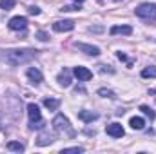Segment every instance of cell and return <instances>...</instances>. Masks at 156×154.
Instances as JSON below:
<instances>
[{
    "mask_svg": "<svg viewBox=\"0 0 156 154\" xmlns=\"http://www.w3.org/2000/svg\"><path fill=\"white\" fill-rule=\"evenodd\" d=\"M37 56H38L37 49H7V51H2V54H0V58L7 65H13V67L29 64Z\"/></svg>",
    "mask_w": 156,
    "mask_h": 154,
    "instance_id": "1",
    "label": "cell"
},
{
    "mask_svg": "<svg viewBox=\"0 0 156 154\" xmlns=\"http://www.w3.org/2000/svg\"><path fill=\"white\" fill-rule=\"evenodd\" d=\"M53 127H55V131H56L58 134L67 136V138H73V136L76 134V132H75V129L71 127L69 120H67L64 114H56L55 118H53Z\"/></svg>",
    "mask_w": 156,
    "mask_h": 154,
    "instance_id": "2",
    "label": "cell"
},
{
    "mask_svg": "<svg viewBox=\"0 0 156 154\" xmlns=\"http://www.w3.org/2000/svg\"><path fill=\"white\" fill-rule=\"evenodd\" d=\"M27 116H29V129L31 131H40L44 129L45 121L42 120V114H40V109L37 103H29L27 105Z\"/></svg>",
    "mask_w": 156,
    "mask_h": 154,
    "instance_id": "3",
    "label": "cell"
},
{
    "mask_svg": "<svg viewBox=\"0 0 156 154\" xmlns=\"http://www.w3.org/2000/svg\"><path fill=\"white\" fill-rule=\"evenodd\" d=\"M136 16L142 18V20H154L156 18V4H140L136 9H134Z\"/></svg>",
    "mask_w": 156,
    "mask_h": 154,
    "instance_id": "4",
    "label": "cell"
},
{
    "mask_svg": "<svg viewBox=\"0 0 156 154\" xmlns=\"http://www.w3.org/2000/svg\"><path fill=\"white\" fill-rule=\"evenodd\" d=\"M75 47L78 51L85 53L87 56H98L100 54V49L96 45H91V44H83V42H75Z\"/></svg>",
    "mask_w": 156,
    "mask_h": 154,
    "instance_id": "5",
    "label": "cell"
},
{
    "mask_svg": "<svg viewBox=\"0 0 156 154\" xmlns=\"http://www.w3.org/2000/svg\"><path fill=\"white\" fill-rule=\"evenodd\" d=\"M7 26L11 31H24L27 27V18L26 16H13Z\"/></svg>",
    "mask_w": 156,
    "mask_h": 154,
    "instance_id": "6",
    "label": "cell"
},
{
    "mask_svg": "<svg viewBox=\"0 0 156 154\" xmlns=\"http://www.w3.org/2000/svg\"><path fill=\"white\" fill-rule=\"evenodd\" d=\"M53 29L56 33H67V31H73L75 29V22L73 20H56L53 24Z\"/></svg>",
    "mask_w": 156,
    "mask_h": 154,
    "instance_id": "7",
    "label": "cell"
},
{
    "mask_svg": "<svg viewBox=\"0 0 156 154\" xmlns=\"http://www.w3.org/2000/svg\"><path fill=\"white\" fill-rule=\"evenodd\" d=\"M73 75L78 78V82H89L93 78V73L87 69V67H82V65H76L73 69Z\"/></svg>",
    "mask_w": 156,
    "mask_h": 154,
    "instance_id": "8",
    "label": "cell"
},
{
    "mask_svg": "<svg viewBox=\"0 0 156 154\" xmlns=\"http://www.w3.org/2000/svg\"><path fill=\"white\" fill-rule=\"evenodd\" d=\"M105 132H107L109 136H113V138H122V136L125 134V131H123V127H122L120 123H109V125L105 127Z\"/></svg>",
    "mask_w": 156,
    "mask_h": 154,
    "instance_id": "9",
    "label": "cell"
},
{
    "mask_svg": "<svg viewBox=\"0 0 156 154\" xmlns=\"http://www.w3.org/2000/svg\"><path fill=\"white\" fill-rule=\"evenodd\" d=\"M27 78H29V82L33 83V85H40L42 82H44V76H42V73H40L37 67H29L27 69Z\"/></svg>",
    "mask_w": 156,
    "mask_h": 154,
    "instance_id": "10",
    "label": "cell"
},
{
    "mask_svg": "<svg viewBox=\"0 0 156 154\" xmlns=\"http://www.w3.org/2000/svg\"><path fill=\"white\" fill-rule=\"evenodd\" d=\"M53 142H55V136H53L51 132L44 131V132L38 136V140H37V145H38V147H45V145H51Z\"/></svg>",
    "mask_w": 156,
    "mask_h": 154,
    "instance_id": "11",
    "label": "cell"
},
{
    "mask_svg": "<svg viewBox=\"0 0 156 154\" xmlns=\"http://www.w3.org/2000/svg\"><path fill=\"white\" fill-rule=\"evenodd\" d=\"M109 33L113 37H116V35H131L133 33V27L131 26H113L109 29Z\"/></svg>",
    "mask_w": 156,
    "mask_h": 154,
    "instance_id": "12",
    "label": "cell"
},
{
    "mask_svg": "<svg viewBox=\"0 0 156 154\" xmlns=\"http://www.w3.org/2000/svg\"><path fill=\"white\" fill-rule=\"evenodd\" d=\"M56 80H58V83H60L62 87H69V85H71V82H73V80H71V71L64 69V71L58 75V78H56Z\"/></svg>",
    "mask_w": 156,
    "mask_h": 154,
    "instance_id": "13",
    "label": "cell"
},
{
    "mask_svg": "<svg viewBox=\"0 0 156 154\" xmlns=\"http://www.w3.org/2000/svg\"><path fill=\"white\" fill-rule=\"evenodd\" d=\"M129 125H131V129H134V131H142V129L145 127V120H144L142 116H133V118L129 120Z\"/></svg>",
    "mask_w": 156,
    "mask_h": 154,
    "instance_id": "14",
    "label": "cell"
},
{
    "mask_svg": "<svg viewBox=\"0 0 156 154\" xmlns=\"http://www.w3.org/2000/svg\"><path fill=\"white\" fill-rule=\"evenodd\" d=\"M78 118L82 120V121H85V123H91V121H94L98 114L96 113H93V111H80L78 113Z\"/></svg>",
    "mask_w": 156,
    "mask_h": 154,
    "instance_id": "15",
    "label": "cell"
},
{
    "mask_svg": "<svg viewBox=\"0 0 156 154\" xmlns=\"http://www.w3.org/2000/svg\"><path fill=\"white\" fill-rule=\"evenodd\" d=\"M44 107H47L49 111H56L60 107V100H56V98H45L44 100Z\"/></svg>",
    "mask_w": 156,
    "mask_h": 154,
    "instance_id": "16",
    "label": "cell"
},
{
    "mask_svg": "<svg viewBox=\"0 0 156 154\" xmlns=\"http://www.w3.org/2000/svg\"><path fill=\"white\" fill-rule=\"evenodd\" d=\"M142 78H156V67L154 65H147L142 69Z\"/></svg>",
    "mask_w": 156,
    "mask_h": 154,
    "instance_id": "17",
    "label": "cell"
},
{
    "mask_svg": "<svg viewBox=\"0 0 156 154\" xmlns=\"http://www.w3.org/2000/svg\"><path fill=\"white\" fill-rule=\"evenodd\" d=\"M24 145L22 143H18V142H9L7 143V151H13V152H24Z\"/></svg>",
    "mask_w": 156,
    "mask_h": 154,
    "instance_id": "18",
    "label": "cell"
},
{
    "mask_svg": "<svg viewBox=\"0 0 156 154\" xmlns=\"http://www.w3.org/2000/svg\"><path fill=\"white\" fill-rule=\"evenodd\" d=\"M15 4H16V0H0V9L2 11H9V9L15 7Z\"/></svg>",
    "mask_w": 156,
    "mask_h": 154,
    "instance_id": "19",
    "label": "cell"
},
{
    "mask_svg": "<svg viewBox=\"0 0 156 154\" xmlns=\"http://www.w3.org/2000/svg\"><path fill=\"white\" fill-rule=\"evenodd\" d=\"M98 94L104 96V98H109V100H115V98H116V94H115L111 89H98Z\"/></svg>",
    "mask_w": 156,
    "mask_h": 154,
    "instance_id": "20",
    "label": "cell"
},
{
    "mask_svg": "<svg viewBox=\"0 0 156 154\" xmlns=\"http://www.w3.org/2000/svg\"><path fill=\"white\" fill-rule=\"evenodd\" d=\"M140 111L147 116V118H151V120H154V118H156V113L153 111V109H149L147 105H142V107H140Z\"/></svg>",
    "mask_w": 156,
    "mask_h": 154,
    "instance_id": "21",
    "label": "cell"
},
{
    "mask_svg": "<svg viewBox=\"0 0 156 154\" xmlns=\"http://www.w3.org/2000/svg\"><path fill=\"white\" fill-rule=\"evenodd\" d=\"M37 38H38L40 42H47V40H49V35H47L45 31H37Z\"/></svg>",
    "mask_w": 156,
    "mask_h": 154,
    "instance_id": "22",
    "label": "cell"
},
{
    "mask_svg": "<svg viewBox=\"0 0 156 154\" xmlns=\"http://www.w3.org/2000/svg\"><path fill=\"white\" fill-rule=\"evenodd\" d=\"M60 11H66V13H69V11H80V5H78V4L76 5H64Z\"/></svg>",
    "mask_w": 156,
    "mask_h": 154,
    "instance_id": "23",
    "label": "cell"
},
{
    "mask_svg": "<svg viewBox=\"0 0 156 154\" xmlns=\"http://www.w3.org/2000/svg\"><path fill=\"white\" fill-rule=\"evenodd\" d=\"M62 152H83L82 147H69V149H62Z\"/></svg>",
    "mask_w": 156,
    "mask_h": 154,
    "instance_id": "24",
    "label": "cell"
},
{
    "mask_svg": "<svg viewBox=\"0 0 156 154\" xmlns=\"http://www.w3.org/2000/svg\"><path fill=\"white\" fill-rule=\"evenodd\" d=\"M27 11H29V15H35V16L40 15V7H37V5H29V7H27Z\"/></svg>",
    "mask_w": 156,
    "mask_h": 154,
    "instance_id": "25",
    "label": "cell"
},
{
    "mask_svg": "<svg viewBox=\"0 0 156 154\" xmlns=\"http://www.w3.org/2000/svg\"><path fill=\"white\" fill-rule=\"evenodd\" d=\"M100 71L102 73H115V69L111 65H100Z\"/></svg>",
    "mask_w": 156,
    "mask_h": 154,
    "instance_id": "26",
    "label": "cell"
},
{
    "mask_svg": "<svg viewBox=\"0 0 156 154\" xmlns=\"http://www.w3.org/2000/svg\"><path fill=\"white\" fill-rule=\"evenodd\" d=\"M89 31H91V33H102V31H104V27H100V26L93 27V26H91V27H89Z\"/></svg>",
    "mask_w": 156,
    "mask_h": 154,
    "instance_id": "27",
    "label": "cell"
},
{
    "mask_svg": "<svg viewBox=\"0 0 156 154\" xmlns=\"http://www.w3.org/2000/svg\"><path fill=\"white\" fill-rule=\"evenodd\" d=\"M116 56H118V60H122V62H127V56L120 51V53H116Z\"/></svg>",
    "mask_w": 156,
    "mask_h": 154,
    "instance_id": "28",
    "label": "cell"
},
{
    "mask_svg": "<svg viewBox=\"0 0 156 154\" xmlns=\"http://www.w3.org/2000/svg\"><path fill=\"white\" fill-rule=\"evenodd\" d=\"M149 94H156V89H151V91H149Z\"/></svg>",
    "mask_w": 156,
    "mask_h": 154,
    "instance_id": "29",
    "label": "cell"
},
{
    "mask_svg": "<svg viewBox=\"0 0 156 154\" xmlns=\"http://www.w3.org/2000/svg\"><path fill=\"white\" fill-rule=\"evenodd\" d=\"M73 2H76V4H78V2H83V0H73Z\"/></svg>",
    "mask_w": 156,
    "mask_h": 154,
    "instance_id": "30",
    "label": "cell"
},
{
    "mask_svg": "<svg viewBox=\"0 0 156 154\" xmlns=\"http://www.w3.org/2000/svg\"><path fill=\"white\" fill-rule=\"evenodd\" d=\"M116 2H122V0H116Z\"/></svg>",
    "mask_w": 156,
    "mask_h": 154,
    "instance_id": "31",
    "label": "cell"
}]
</instances>
